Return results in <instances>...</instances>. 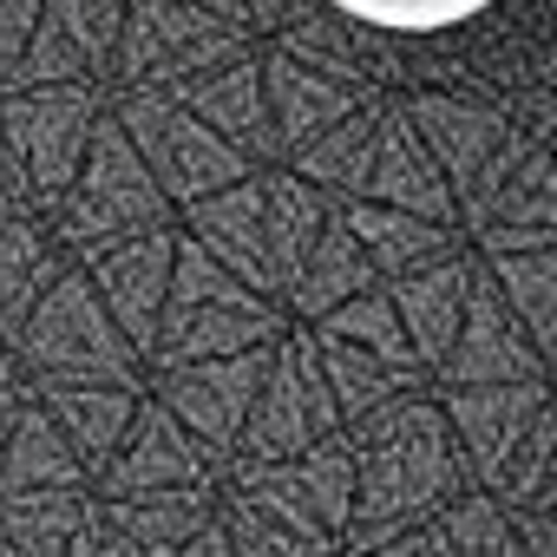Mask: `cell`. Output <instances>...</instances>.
Listing matches in <instances>:
<instances>
[{
    "label": "cell",
    "mask_w": 557,
    "mask_h": 557,
    "mask_svg": "<svg viewBox=\"0 0 557 557\" xmlns=\"http://www.w3.org/2000/svg\"><path fill=\"white\" fill-rule=\"evenodd\" d=\"M335 8L368 27H387V34H440V27L485 14L492 0H335Z\"/></svg>",
    "instance_id": "cell-1"
}]
</instances>
